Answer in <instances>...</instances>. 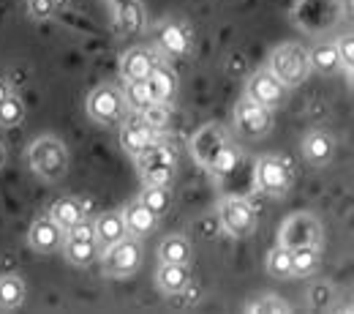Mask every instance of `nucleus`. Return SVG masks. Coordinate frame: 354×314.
Masks as SVG:
<instances>
[{
  "label": "nucleus",
  "instance_id": "obj_25",
  "mask_svg": "<svg viewBox=\"0 0 354 314\" xmlns=\"http://www.w3.org/2000/svg\"><path fill=\"white\" fill-rule=\"evenodd\" d=\"M147 142H150V129L145 126V121H131V123H126L120 129V145L131 156H136Z\"/></svg>",
  "mask_w": 354,
  "mask_h": 314
},
{
  "label": "nucleus",
  "instance_id": "obj_38",
  "mask_svg": "<svg viewBox=\"0 0 354 314\" xmlns=\"http://www.w3.org/2000/svg\"><path fill=\"white\" fill-rule=\"evenodd\" d=\"M3 167H6V145L0 142V170H3Z\"/></svg>",
  "mask_w": 354,
  "mask_h": 314
},
{
  "label": "nucleus",
  "instance_id": "obj_17",
  "mask_svg": "<svg viewBox=\"0 0 354 314\" xmlns=\"http://www.w3.org/2000/svg\"><path fill=\"white\" fill-rule=\"evenodd\" d=\"M156 284L164 295H180L191 284V265H175V263H161L156 270Z\"/></svg>",
  "mask_w": 354,
  "mask_h": 314
},
{
  "label": "nucleus",
  "instance_id": "obj_21",
  "mask_svg": "<svg viewBox=\"0 0 354 314\" xmlns=\"http://www.w3.org/2000/svg\"><path fill=\"white\" fill-rule=\"evenodd\" d=\"M25 281H22V276H14V273H8V276H0V309L3 312H14V309H19L22 304H25Z\"/></svg>",
  "mask_w": 354,
  "mask_h": 314
},
{
  "label": "nucleus",
  "instance_id": "obj_30",
  "mask_svg": "<svg viewBox=\"0 0 354 314\" xmlns=\"http://www.w3.org/2000/svg\"><path fill=\"white\" fill-rule=\"evenodd\" d=\"M123 101H126V107H131L133 112H145L147 107L156 104L145 80H133V82H129V85H126V93H123Z\"/></svg>",
  "mask_w": 354,
  "mask_h": 314
},
{
  "label": "nucleus",
  "instance_id": "obj_4",
  "mask_svg": "<svg viewBox=\"0 0 354 314\" xmlns=\"http://www.w3.org/2000/svg\"><path fill=\"white\" fill-rule=\"evenodd\" d=\"M139 265H142V246L139 238L133 235H126L123 241L104 249V273L112 279H126L136 273Z\"/></svg>",
  "mask_w": 354,
  "mask_h": 314
},
{
  "label": "nucleus",
  "instance_id": "obj_24",
  "mask_svg": "<svg viewBox=\"0 0 354 314\" xmlns=\"http://www.w3.org/2000/svg\"><path fill=\"white\" fill-rule=\"evenodd\" d=\"M139 202L153 213V216H161L169 202H172V194H169V186H156V183H145L142 194H139Z\"/></svg>",
  "mask_w": 354,
  "mask_h": 314
},
{
  "label": "nucleus",
  "instance_id": "obj_11",
  "mask_svg": "<svg viewBox=\"0 0 354 314\" xmlns=\"http://www.w3.org/2000/svg\"><path fill=\"white\" fill-rule=\"evenodd\" d=\"M245 96L257 104H262L267 110L283 104V96H286V88L270 74V71H257L248 77V85H245Z\"/></svg>",
  "mask_w": 354,
  "mask_h": 314
},
{
  "label": "nucleus",
  "instance_id": "obj_2",
  "mask_svg": "<svg viewBox=\"0 0 354 314\" xmlns=\"http://www.w3.org/2000/svg\"><path fill=\"white\" fill-rule=\"evenodd\" d=\"M270 74L283 85V88H297L308 80L310 63L308 49L300 44H283L270 55Z\"/></svg>",
  "mask_w": 354,
  "mask_h": 314
},
{
  "label": "nucleus",
  "instance_id": "obj_28",
  "mask_svg": "<svg viewBox=\"0 0 354 314\" xmlns=\"http://www.w3.org/2000/svg\"><path fill=\"white\" fill-rule=\"evenodd\" d=\"M25 121V101L14 93H8L3 101H0V126L3 129H17L22 126Z\"/></svg>",
  "mask_w": 354,
  "mask_h": 314
},
{
  "label": "nucleus",
  "instance_id": "obj_7",
  "mask_svg": "<svg viewBox=\"0 0 354 314\" xmlns=\"http://www.w3.org/2000/svg\"><path fill=\"white\" fill-rule=\"evenodd\" d=\"M292 186V167L278 156H262L257 162V189L267 197H283Z\"/></svg>",
  "mask_w": 354,
  "mask_h": 314
},
{
  "label": "nucleus",
  "instance_id": "obj_5",
  "mask_svg": "<svg viewBox=\"0 0 354 314\" xmlns=\"http://www.w3.org/2000/svg\"><path fill=\"white\" fill-rule=\"evenodd\" d=\"M85 110H88L90 121H95L101 126H112V123H120L123 121L126 101H123V93L115 88V85H98L88 96Z\"/></svg>",
  "mask_w": 354,
  "mask_h": 314
},
{
  "label": "nucleus",
  "instance_id": "obj_37",
  "mask_svg": "<svg viewBox=\"0 0 354 314\" xmlns=\"http://www.w3.org/2000/svg\"><path fill=\"white\" fill-rule=\"evenodd\" d=\"M8 93H11V90H8V82H6V80H0V101H3Z\"/></svg>",
  "mask_w": 354,
  "mask_h": 314
},
{
  "label": "nucleus",
  "instance_id": "obj_20",
  "mask_svg": "<svg viewBox=\"0 0 354 314\" xmlns=\"http://www.w3.org/2000/svg\"><path fill=\"white\" fill-rule=\"evenodd\" d=\"M123 222H126V229H129V235L133 238H142V235H147V232H153L156 229V222H158V216H153L139 200H133L131 205L123 211Z\"/></svg>",
  "mask_w": 354,
  "mask_h": 314
},
{
  "label": "nucleus",
  "instance_id": "obj_22",
  "mask_svg": "<svg viewBox=\"0 0 354 314\" xmlns=\"http://www.w3.org/2000/svg\"><path fill=\"white\" fill-rule=\"evenodd\" d=\"M191 243L183 235H169L164 238V243L158 246V257L161 263H175V265H191Z\"/></svg>",
  "mask_w": 354,
  "mask_h": 314
},
{
  "label": "nucleus",
  "instance_id": "obj_10",
  "mask_svg": "<svg viewBox=\"0 0 354 314\" xmlns=\"http://www.w3.org/2000/svg\"><path fill=\"white\" fill-rule=\"evenodd\" d=\"M223 145H226V134H223V129L218 123H207V126H202L196 134L191 137V153H194L196 164L205 167V170L210 167V162L218 156V150Z\"/></svg>",
  "mask_w": 354,
  "mask_h": 314
},
{
  "label": "nucleus",
  "instance_id": "obj_33",
  "mask_svg": "<svg viewBox=\"0 0 354 314\" xmlns=\"http://www.w3.org/2000/svg\"><path fill=\"white\" fill-rule=\"evenodd\" d=\"M245 312H259V314H286L289 312V306L283 304V298H275V295H265V298H259L257 304H251V306H245Z\"/></svg>",
  "mask_w": 354,
  "mask_h": 314
},
{
  "label": "nucleus",
  "instance_id": "obj_27",
  "mask_svg": "<svg viewBox=\"0 0 354 314\" xmlns=\"http://www.w3.org/2000/svg\"><path fill=\"white\" fill-rule=\"evenodd\" d=\"M322 246H297L292 249V270L295 276H310L322 263Z\"/></svg>",
  "mask_w": 354,
  "mask_h": 314
},
{
  "label": "nucleus",
  "instance_id": "obj_9",
  "mask_svg": "<svg viewBox=\"0 0 354 314\" xmlns=\"http://www.w3.org/2000/svg\"><path fill=\"white\" fill-rule=\"evenodd\" d=\"M272 129V115L270 110L251 101L248 96L234 107V132L245 139H259Z\"/></svg>",
  "mask_w": 354,
  "mask_h": 314
},
{
  "label": "nucleus",
  "instance_id": "obj_8",
  "mask_svg": "<svg viewBox=\"0 0 354 314\" xmlns=\"http://www.w3.org/2000/svg\"><path fill=\"white\" fill-rule=\"evenodd\" d=\"M324 229L310 213H292L281 227V246L297 249V246H322Z\"/></svg>",
  "mask_w": 354,
  "mask_h": 314
},
{
  "label": "nucleus",
  "instance_id": "obj_6",
  "mask_svg": "<svg viewBox=\"0 0 354 314\" xmlns=\"http://www.w3.org/2000/svg\"><path fill=\"white\" fill-rule=\"evenodd\" d=\"M218 219H221L223 232L232 235V238H248L257 229V211L243 197L223 200L221 208H218Z\"/></svg>",
  "mask_w": 354,
  "mask_h": 314
},
{
  "label": "nucleus",
  "instance_id": "obj_16",
  "mask_svg": "<svg viewBox=\"0 0 354 314\" xmlns=\"http://www.w3.org/2000/svg\"><path fill=\"white\" fill-rule=\"evenodd\" d=\"M303 156H306V162L313 164V167L330 164L333 156H335V139L327 134V132H310L303 139Z\"/></svg>",
  "mask_w": 354,
  "mask_h": 314
},
{
  "label": "nucleus",
  "instance_id": "obj_32",
  "mask_svg": "<svg viewBox=\"0 0 354 314\" xmlns=\"http://www.w3.org/2000/svg\"><path fill=\"white\" fill-rule=\"evenodd\" d=\"M308 301H310V309H324V306H330V301H335L333 287H330L327 281H316V284H310Z\"/></svg>",
  "mask_w": 354,
  "mask_h": 314
},
{
  "label": "nucleus",
  "instance_id": "obj_29",
  "mask_svg": "<svg viewBox=\"0 0 354 314\" xmlns=\"http://www.w3.org/2000/svg\"><path fill=\"white\" fill-rule=\"evenodd\" d=\"M267 273L272 279H292L295 270H292V249L286 246H275L270 254H267Z\"/></svg>",
  "mask_w": 354,
  "mask_h": 314
},
{
  "label": "nucleus",
  "instance_id": "obj_23",
  "mask_svg": "<svg viewBox=\"0 0 354 314\" xmlns=\"http://www.w3.org/2000/svg\"><path fill=\"white\" fill-rule=\"evenodd\" d=\"M308 63L316 74H324V77H327V74H335V71L341 69L335 44H316L308 52Z\"/></svg>",
  "mask_w": 354,
  "mask_h": 314
},
{
  "label": "nucleus",
  "instance_id": "obj_15",
  "mask_svg": "<svg viewBox=\"0 0 354 314\" xmlns=\"http://www.w3.org/2000/svg\"><path fill=\"white\" fill-rule=\"evenodd\" d=\"M95 243L101 246V252L106 249V246H112V243H118V241H123L126 235H129V229H126V222H123V213H118V211H106V213H101L98 219H95Z\"/></svg>",
  "mask_w": 354,
  "mask_h": 314
},
{
  "label": "nucleus",
  "instance_id": "obj_1",
  "mask_svg": "<svg viewBox=\"0 0 354 314\" xmlns=\"http://www.w3.org/2000/svg\"><path fill=\"white\" fill-rule=\"evenodd\" d=\"M28 167L36 178L57 183L68 173V150L57 137H39L28 148Z\"/></svg>",
  "mask_w": 354,
  "mask_h": 314
},
{
  "label": "nucleus",
  "instance_id": "obj_14",
  "mask_svg": "<svg viewBox=\"0 0 354 314\" xmlns=\"http://www.w3.org/2000/svg\"><path fill=\"white\" fill-rule=\"evenodd\" d=\"M60 249H63V257L77 268H88L90 263H95L98 254H101V246L95 243V238H71V235H66Z\"/></svg>",
  "mask_w": 354,
  "mask_h": 314
},
{
  "label": "nucleus",
  "instance_id": "obj_34",
  "mask_svg": "<svg viewBox=\"0 0 354 314\" xmlns=\"http://www.w3.org/2000/svg\"><path fill=\"white\" fill-rule=\"evenodd\" d=\"M335 49H338V63H341V69L352 77V71H354V42H352V36H344V39L335 44Z\"/></svg>",
  "mask_w": 354,
  "mask_h": 314
},
{
  "label": "nucleus",
  "instance_id": "obj_35",
  "mask_svg": "<svg viewBox=\"0 0 354 314\" xmlns=\"http://www.w3.org/2000/svg\"><path fill=\"white\" fill-rule=\"evenodd\" d=\"M55 6H57L55 0H28V14L36 22H46V19H52Z\"/></svg>",
  "mask_w": 354,
  "mask_h": 314
},
{
  "label": "nucleus",
  "instance_id": "obj_3",
  "mask_svg": "<svg viewBox=\"0 0 354 314\" xmlns=\"http://www.w3.org/2000/svg\"><path fill=\"white\" fill-rule=\"evenodd\" d=\"M136 167L142 183H156V186H169V180L175 175V153L167 145L158 142H147L136 156Z\"/></svg>",
  "mask_w": 354,
  "mask_h": 314
},
{
  "label": "nucleus",
  "instance_id": "obj_18",
  "mask_svg": "<svg viewBox=\"0 0 354 314\" xmlns=\"http://www.w3.org/2000/svg\"><path fill=\"white\" fill-rule=\"evenodd\" d=\"M147 88H150V96L156 104H169L177 93V77L172 69H167L164 63H156V69L150 71V77L145 80Z\"/></svg>",
  "mask_w": 354,
  "mask_h": 314
},
{
  "label": "nucleus",
  "instance_id": "obj_31",
  "mask_svg": "<svg viewBox=\"0 0 354 314\" xmlns=\"http://www.w3.org/2000/svg\"><path fill=\"white\" fill-rule=\"evenodd\" d=\"M237 162H240V153L226 142L221 150H218V156L210 162V167H207V170H210L213 175H229V173L237 167Z\"/></svg>",
  "mask_w": 354,
  "mask_h": 314
},
{
  "label": "nucleus",
  "instance_id": "obj_13",
  "mask_svg": "<svg viewBox=\"0 0 354 314\" xmlns=\"http://www.w3.org/2000/svg\"><path fill=\"white\" fill-rule=\"evenodd\" d=\"M156 55L150 49H142V46H133L129 49L123 58H120V77L126 82H133V80H147L150 71L156 69Z\"/></svg>",
  "mask_w": 354,
  "mask_h": 314
},
{
  "label": "nucleus",
  "instance_id": "obj_26",
  "mask_svg": "<svg viewBox=\"0 0 354 314\" xmlns=\"http://www.w3.org/2000/svg\"><path fill=\"white\" fill-rule=\"evenodd\" d=\"M158 42L161 46L169 52V55H185L188 52V36H185V30L177 25V22H167V25H161L158 28Z\"/></svg>",
  "mask_w": 354,
  "mask_h": 314
},
{
  "label": "nucleus",
  "instance_id": "obj_12",
  "mask_svg": "<svg viewBox=\"0 0 354 314\" xmlns=\"http://www.w3.org/2000/svg\"><path fill=\"white\" fill-rule=\"evenodd\" d=\"M63 238H66V232L55 225L49 216L36 219L30 225V229H28V243H30V249L36 254H52V252H57L63 246Z\"/></svg>",
  "mask_w": 354,
  "mask_h": 314
},
{
  "label": "nucleus",
  "instance_id": "obj_19",
  "mask_svg": "<svg viewBox=\"0 0 354 314\" xmlns=\"http://www.w3.org/2000/svg\"><path fill=\"white\" fill-rule=\"evenodd\" d=\"M49 219L60 227L63 232H68L71 227L80 225V222L85 219V208H82V202L74 200V197H60V200L52 202V208H49Z\"/></svg>",
  "mask_w": 354,
  "mask_h": 314
},
{
  "label": "nucleus",
  "instance_id": "obj_36",
  "mask_svg": "<svg viewBox=\"0 0 354 314\" xmlns=\"http://www.w3.org/2000/svg\"><path fill=\"white\" fill-rule=\"evenodd\" d=\"M66 235H71V238H95V229H93V225L90 222H80V225H74Z\"/></svg>",
  "mask_w": 354,
  "mask_h": 314
}]
</instances>
